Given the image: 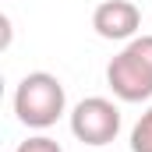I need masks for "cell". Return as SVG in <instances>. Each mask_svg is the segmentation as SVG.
I'll return each instance as SVG.
<instances>
[{
    "instance_id": "obj_1",
    "label": "cell",
    "mask_w": 152,
    "mask_h": 152,
    "mask_svg": "<svg viewBox=\"0 0 152 152\" xmlns=\"http://www.w3.org/2000/svg\"><path fill=\"white\" fill-rule=\"evenodd\" d=\"M67 110V92L60 85V78L50 71H32L18 81L14 88V113L25 127H53Z\"/></svg>"
},
{
    "instance_id": "obj_2",
    "label": "cell",
    "mask_w": 152,
    "mask_h": 152,
    "mask_svg": "<svg viewBox=\"0 0 152 152\" xmlns=\"http://www.w3.org/2000/svg\"><path fill=\"white\" fill-rule=\"evenodd\" d=\"M71 134L85 145H110L120 134V110L103 96H88L71 110Z\"/></svg>"
},
{
    "instance_id": "obj_3",
    "label": "cell",
    "mask_w": 152,
    "mask_h": 152,
    "mask_svg": "<svg viewBox=\"0 0 152 152\" xmlns=\"http://www.w3.org/2000/svg\"><path fill=\"white\" fill-rule=\"evenodd\" d=\"M106 85L113 88V96L124 99V103L152 99V71L127 50V46L106 64Z\"/></svg>"
},
{
    "instance_id": "obj_4",
    "label": "cell",
    "mask_w": 152,
    "mask_h": 152,
    "mask_svg": "<svg viewBox=\"0 0 152 152\" xmlns=\"http://www.w3.org/2000/svg\"><path fill=\"white\" fill-rule=\"evenodd\" d=\"M92 28H96V36L113 39V42L134 39L142 28V11L131 0H103L92 11Z\"/></svg>"
},
{
    "instance_id": "obj_5",
    "label": "cell",
    "mask_w": 152,
    "mask_h": 152,
    "mask_svg": "<svg viewBox=\"0 0 152 152\" xmlns=\"http://www.w3.org/2000/svg\"><path fill=\"white\" fill-rule=\"evenodd\" d=\"M131 152H152V106L138 117V124L131 131Z\"/></svg>"
},
{
    "instance_id": "obj_6",
    "label": "cell",
    "mask_w": 152,
    "mask_h": 152,
    "mask_svg": "<svg viewBox=\"0 0 152 152\" xmlns=\"http://www.w3.org/2000/svg\"><path fill=\"white\" fill-rule=\"evenodd\" d=\"M14 152H64V149H60L50 134H36V138H25Z\"/></svg>"
},
{
    "instance_id": "obj_7",
    "label": "cell",
    "mask_w": 152,
    "mask_h": 152,
    "mask_svg": "<svg viewBox=\"0 0 152 152\" xmlns=\"http://www.w3.org/2000/svg\"><path fill=\"white\" fill-rule=\"evenodd\" d=\"M127 50H131V53L152 71V36H134L131 42H127Z\"/></svg>"
}]
</instances>
